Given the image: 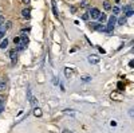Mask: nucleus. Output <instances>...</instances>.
<instances>
[{
  "mask_svg": "<svg viewBox=\"0 0 134 133\" xmlns=\"http://www.w3.org/2000/svg\"><path fill=\"white\" fill-rule=\"evenodd\" d=\"M14 43H15L16 46L20 44V38H19V36H18V38H15V39H14Z\"/></svg>",
  "mask_w": 134,
  "mask_h": 133,
  "instance_id": "nucleus-21",
  "label": "nucleus"
},
{
  "mask_svg": "<svg viewBox=\"0 0 134 133\" xmlns=\"http://www.w3.org/2000/svg\"><path fill=\"white\" fill-rule=\"evenodd\" d=\"M89 62L93 63V65H97V63L101 62V58H99L98 55H90V56H89Z\"/></svg>",
  "mask_w": 134,
  "mask_h": 133,
  "instance_id": "nucleus-4",
  "label": "nucleus"
},
{
  "mask_svg": "<svg viewBox=\"0 0 134 133\" xmlns=\"http://www.w3.org/2000/svg\"><path fill=\"white\" fill-rule=\"evenodd\" d=\"M118 24H121V26L126 24V18H121V19H118Z\"/></svg>",
  "mask_w": 134,
  "mask_h": 133,
  "instance_id": "nucleus-16",
  "label": "nucleus"
},
{
  "mask_svg": "<svg viewBox=\"0 0 134 133\" xmlns=\"http://www.w3.org/2000/svg\"><path fill=\"white\" fill-rule=\"evenodd\" d=\"M80 79H82L83 82H90L91 81V77H90V75H83V77H80Z\"/></svg>",
  "mask_w": 134,
  "mask_h": 133,
  "instance_id": "nucleus-13",
  "label": "nucleus"
},
{
  "mask_svg": "<svg viewBox=\"0 0 134 133\" xmlns=\"http://www.w3.org/2000/svg\"><path fill=\"white\" fill-rule=\"evenodd\" d=\"M9 56H11V61L12 62H15L16 59H18V51H16V48H14V50L9 51Z\"/></svg>",
  "mask_w": 134,
  "mask_h": 133,
  "instance_id": "nucleus-5",
  "label": "nucleus"
},
{
  "mask_svg": "<svg viewBox=\"0 0 134 133\" xmlns=\"http://www.w3.org/2000/svg\"><path fill=\"white\" fill-rule=\"evenodd\" d=\"M73 70H71V69H68V67H66V69H64V75H66V77L67 78H70L71 77V75H73Z\"/></svg>",
  "mask_w": 134,
  "mask_h": 133,
  "instance_id": "nucleus-7",
  "label": "nucleus"
},
{
  "mask_svg": "<svg viewBox=\"0 0 134 133\" xmlns=\"http://www.w3.org/2000/svg\"><path fill=\"white\" fill-rule=\"evenodd\" d=\"M4 35H5V28H0V39L4 38Z\"/></svg>",
  "mask_w": 134,
  "mask_h": 133,
  "instance_id": "nucleus-19",
  "label": "nucleus"
},
{
  "mask_svg": "<svg viewBox=\"0 0 134 133\" xmlns=\"http://www.w3.org/2000/svg\"><path fill=\"white\" fill-rule=\"evenodd\" d=\"M115 1H117V3H119V0H115Z\"/></svg>",
  "mask_w": 134,
  "mask_h": 133,
  "instance_id": "nucleus-33",
  "label": "nucleus"
},
{
  "mask_svg": "<svg viewBox=\"0 0 134 133\" xmlns=\"http://www.w3.org/2000/svg\"><path fill=\"white\" fill-rule=\"evenodd\" d=\"M129 66H130V67H133V66H134V62L130 61V62H129Z\"/></svg>",
  "mask_w": 134,
  "mask_h": 133,
  "instance_id": "nucleus-31",
  "label": "nucleus"
},
{
  "mask_svg": "<svg viewBox=\"0 0 134 133\" xmlns=\"http://www.w3.org/2000/svg\"><path fill=\"white\" fill-rule=\"evenodd\" d=\"M99 15H101V12H99V9H98V8H90L89 16H91L93 19H98V18H99Z\"/></svg>",
  "mask_w": 134,
  "mask_h": 133,
  "instance_id": "nucleus-3",
  "label": "nucleus"
},
{
  "mask_svg": "<svg viewBox=\"0 0 134 133\" xmlns=\"http://www.w3.org/2000/svg\"><path fill=\"white\" fill-rule=\"evenodd\" d=\"M111 9H113V15H117V14H119V11H121V9H119V7H117V5H114V7H113Z\"/></svg>",
  "mask_w": 134,
  "mask_h": 133,
  "instance_id": "nucleus-14",
  "label": "nucleus"
},
{
  "mask_svg": "<svg viewBox=\"0 0 134 133\" xmlns=\"http://www.w3.org/2000/svg\"><path fill=\"white\" fill-rule=\"evenodd\" d=\"M129 114H130V117H133V116H134V113H133V109H130V110H129Z\"/></svg>",
  "mask_w": 134,
  "mask_h": 133,
  "instance_id": "nucleus-29",
  "label": "nucleus"
},
{
  "mask_svg": "<svg viewBox=\"0 0 134 133\" xmlns=\"http://www.w3.org/2000/svg\"><path fill=\"white\" fill-rule=\"evenodd\" d=\"M3 23H4V18H3L1 15H0V28H1V26H3Z\"/></svg>",
  "mask_w": 134,
  "mask_h": 133,
  "instance_id": "nucleus-26",
  "label": "nucleus"
},
{
  "mask_svg": "<svg viewBox=\"0 0 134 133\" xmlns=\"http://www.w3.org/2000/svg\"><path fill=\"white\" fill-rule=\"evenodd\" d=\"M125 14H126V18H129V16H133L134 11H133V9H129V11H126V12H125Z\"/></svg>",
  "mask_w": 134,
  "mask_h": 133,
  "instance_id": "nucleus-17",
  "label": "nucleus"
},
{
  "mask_svg": "<svg viewBox=\"0 0 134 133\" xmlns=\"http://www.w3.org/2000/svg\"><path fill=\"white\" fill-rule=\"evenodd\" d=\"M122 88H123L122 82H118V89H119V90H122Z\"/></svg>",
  "mask_w": 134,
  "mask_h": 133,
  "instance_id": "nucleus-28",
  "label": "nucleus"
},
{
  "mask_svg": "<svg viewBox=\"0 0 134 133\" xmlns=\"http://www.w3.org/2000/svg\"><path fill=\"white\" fill-rule=\"evenodd\" d=\"M98 19H99V22L103 24V22H106V19H107V18H106V15H105V14H101V15H99V18H98Z\"/></svg>",
  "mask_w": 134,
  "mask_h": 133,
  "instance_id": "nucleus-12",
  "label": "nucleus"
},
{
  "mask_svg": "<svg viewBox=\"0 0 134 133\" xmlns=\"http://www.w3.org/2000/svg\"><path fill=\"white\" fill-rule=\"evenodd\" d=\"M129 9H132V7H130V5H125V7H123V12L129 11Z\"/></svg>",
  "mask_w": 134,
  "mask_h": 133,
  "instance_id": "nucleus-25",
  "label": "nucleus"
},
{
  "mask_svg": "<svg viewBox=\"0 0 134 133\" xmlns=\"http://www.w3.org/2000/svg\"><path fill=\"white\" fill-rule=\"evenodd\" d=\"M30 9H28V8H26V9H23V11H22V16H23V18H24V19H30L31 18V14H30Z\"/></svg>",
  "mask_w": 134,
  "mask_h": 133,
  "instance_id": "nucleus-6",
  "label": "nucleus"
},
{
  "mask_svg": "<svg viewBox=\"0 0 134 133\" xmlns=\"http://www.w3.org/2000/svg\"><path fill=\"white\" fill-rule=\"evenodd\" d=\"M80 5H82L83 8H86V7H89V1H87V0H83L82 3H80Z\"/></svg>",
  "mask_w": 134,
  "mask_h": 133,
  "instance_id": "nucleus-18",
  "label": "nucleus"
},
{
  "mask_svg": "<svg viewBox=\"0 0 134 133\" xmlns=\"http://www.w3.org/2000/svg\"><path fill=\"white\" fill-rule=\"evenodd\" d=\"M34 114L36 116V117H42V114H43V113H42V109L40 108H35L34 109Z\"/></svg>",
  "mask_w": 134,
  "mask_h": 133,
  "instance_id": "nucleus-8",
  "label": "nucleus"
},
{
  "mask_svg": "<svg viewBox=\"0 0 134 133\" xmlns=\"http://www.w3.org/2000/svg\"><path fill=\"white\" fill-rule=\"evenodd\" d=\"M89 18H90L89 14H83V15H82V19H83V20H89Z\"/></svg>",
  "mask_w": 134,
  "mask_h": 133,
  "instance_id": "nucleus-23",
  "label": "nucleus"
},
{
  "mask_svg": "<svg viewBox=\"0 0 134 133\" xmlns=\"http://www.w3.org/2000/svg\"><path fill=\"white\" fill-rule=\"evenodd\" d=\"M111 98H115V101H121V94H118V93H111Z\"/></svg>",
  "mask_w": 134,
  "mask_h": 133,
  "instance_id": "nucleus-11",
  "label": "nucleus"
},
{
  "mask_svg": "<svg viewBox=\"0 0 134 133\" xmlns=\"http://www.w3.org/2000/svg\"><path fill=\"white\" fill-rule=\"evenodd\" d=\"M115 23H117V18H115V15L110 16V18H109V23H107V27H106L107 34H110V32L113 31V28H114V26H115Z\"/></svg>",
  "mask_w": 134,
  "mask_h": 133,
  "instance_id": "nucleus-1",
  "label": "nucleus"
},
{
  "mask_svg": "<svg viewBox=\"0 0 134 133\" xmlns=\"http://www.w3.org/2000/svg\"><path fill=\"white\" fill-rule=\"evenodd\" d=\"M23 3H26V4H28V3H30V0H22Z\"/></svg>",
  "mask_w": 134,
  "mask_h": 133,
  "instance_id": "nucleus-32",
  "label": "nucleus"
},
{
  "mask_svg": "<svg viewBox=\"0 0 134 133\" xmlns=\"http://www.w3.org/2000/svg\"><path fill=\"white\" fill-rule=\"evenodd\" d=\"M7 46H8V41H7V39L0 43V47H1V48H7Z\"/></svg>",
  "mask_w": 134,
  "mask_h": 133,
  "instance_id": "nucleus-15",
  "label": "nucleus"
},
{
  "mask_svg": "<svg viewBox=\"0 0 134 133\" xmlns=\"http://www.w3.org/2000/svg\"><path fill=\"white\" fill-rule=\"evenodd\" d=\"M91 28L95 30V31H101V32L105 31V32H107L106 31V27H105L102 23H101V24H99V23H91Z\"/></svg>",
  "mask_w": 134,
  "mask_h": 133,
  "instance_id": "nucleus-2",
  "label": "nucleus"
},
{
  "mask_svg": "<svg viewBox=\"0 0 134 133\" xmlns=\"http://www.w3.org/2000/svg\"><path fill=\"white\" fill-rule=\"evenodd\" d=\"M27 97H28V101H30L31 97H32V94H31V89H27Z\"/></svg>",
  "mask_w": 134,
  "mask_h": 133,
  "instance_id": "nucleus-22",
  "label": "nucleus"
},
{
  "mask_svg": "<svg viewBox=\"0 0 134 133\" xmlns=\"http://www.w3.org/2000/svg\"><path fill=\"white\" fill-rule=\"evenodd\" d=\"M5 24H7V26H5V28H11V27H12V23H11V22H7Z\"/></svg>",
  "mask_w": 134,
  "mask_h": 133,
  "instance_id": "nucleus-27",
  "label": "nucleus"
},
{
  "mask_svg": "<svg viewBox=\"0 0 134 133\" xmlns=\"http://www.w3.org/2000/svg\"><path fill=\"white\" fill-rule=\"evenodd\" d=\"M103 8L106 9V11H109V9H111V4H110V1H107V0H105V1H103Z\"/></svg>",
  "mask_w": 134,
  "mask_h": 133,
  "instance_id": "nucleus-9",
  "label": "nucleus"
},
{
  "mask_svg": "<svg viewBox=\"0 0 134 133\" xmlns=\"http://www.w3.org/2000/svg\"><path fill=\"white\" fill-rule=\"evenodd\" d=\"M3 109H4V104H3V101L0 99V113L3 112Z\"/></svg>",
  "mask_w": 134,
  "mask_h": 133,
  "instance_id": "nucleus-24",
  "label": "nucleus"
},
{
  "mask_svg": "<svg viewBox=\"0 0 134 133\" xmlns=\"http://www.w3.org/2000/svg\"><path fill=\"white\" fill-rule=\"evenodd\" d=\"M52 11H54V14L55 16H58V11H56V3H55V0H52Z\"/></svg>",
  "mask_w": 134,
  "mask_h": 133,
  "instance_id": "nucleus-10",
  "label": "nucleus"
},
{
  "mask_svg": "<svg viewBox=\"0 0 134 133\" xmlns=\"http://www.w3.org/2000/svg\"><path fill=\"white\" fill-rule=\"evenodd\" d=\"M70 9H71V12H73V14H74L75 11H77V8H75V7H70Z\"/></svg>",
  "mask_w": 134,
  "mask_h": 133,
  "instance_id": "nucleus-30",
  "label": "nucleus"
},
{
  "mask_svg": "<svg viewBox=\"0 0 134 133\" xmlns=\"http://www.w3.org/2000/svg\"><path fill=\"white\" fill-rule=\"evenodd\" d=\"M4 89H5V82L4 81H0V91L4 90Z\"/></svg>",
  "mask_w": 134,
  "mask_h": 133,
  "instance_id": "nucleus-20",
  "label": "nucleus"
}]
</instances>
